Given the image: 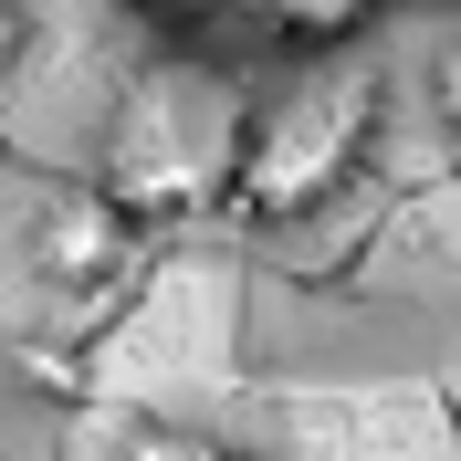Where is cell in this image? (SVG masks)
<instances>
[{
  "instance_id": "obj_6",
  "label": "cell",
  "mask_w": 461,
  "mask_h": 461,
  "mask_svg": "<svg viewBox=\"0 0 461 461\" xmlns=\"http://www.w3.org/2000/svg\"><path fill=\"white\" fill-rule=\"evenodd\" d=\"M430 95H440V126H451V137H461V42H451V53H440V74H430Z\"/></svg>"
},
{
  "instance_id": "obj_2",
  "label": "cell",
  "mask_w": 461,
  "mask_h": 461,
  "mask_svg": "<svg viewBox=\"0 0 461 461\" xmlns=\"http://www.w3.org/2000/svg\"><path fill=\"white\" fill-rule=\"evenodd\" d=\"M377 105H388V85H377L367 63L346 53H315V74H294L273 105H252V126H241V168H230V200L241 221H315L325 200H346V178L367 168L377 147Z\"/></svg>"
},
{
  "instance_id": "obj_1",
  "label": "cell",
  "mask_w": 461,
  "mask_h": 461,
  "mask_svg": "<svg viewBox=\"0 0 461 461\" xmlns=\"http://www.w3.org/2000/svg\"><path fill=\"white\" fill-rule=\"evenodd\" d=\"M241 126H252V95L241 74L200 53H158L126 74L105 126V200L126 221H200L230 200V168H241Z\"/></svg>"
},
{
  "instance_id": "obj_3",
  "label": "cell",
  "mask_w": 461,
  "mask_h": 461,
  "mask_svg": "<svg viewBox=\"0 0 461 461\" xmlns=\"http://www.w3.org/2000/svg\"><path fill=\"white\" fill-rule=\"evenodd\" d=\"M32 273L53 294H74V304H105V294H126V273H137V221H126L105 189H63V200H42V221H32Z\"/></svg>"
},
{
  "instance_id": "obj_4",
  "label": "cell",
  "mask_w": 461,
  "mask_h": 461,
  "mask_svg": "<svg viewBox=\"0 0 461 461\" xmlns=\"http://www.w3.org/2000/svg\"><path fill=\"white\" fill-rule=\"evenodd\" d=\"M105 461H241V451H230L221 430H200V420H158V409H147V420H115Z\"/></svg>"
},
{
  "instance_id": "obj_7",
  "label": "cell",
  "mask_w": 461,
  "mask_h": 461,
  "mask_svg": "<svg viewBox=\"0 0 461 461\" xmlns=\"http://www.w3.org/2000/svg\"><path fill=\"white\" fill-rule=\"evenodd\" d=\"M22 42H32V32H22V0H0V74L22 63Z\"/></svg>"
},
{
  "instance_id": "obj_8",
  "label": "cell",
  "mask_w": 461,
  "mask_h": 461,
  "mask_svg": "<svg viewBox=\"0 0 461 461\" xmlns=\"http://www.w3.org/2000/svg\"><path fill=\"white\" fill-rule=\"evenodd\" d=\"M115 11H137V22H158V11H178V0H115Z\"/></svg>"
},
{
  "instance_id": "obj_5",
  "label": "cell",
  "mask_w": 461,
  "mask_h": 461,
  "mask_svg": "<svg viewBox=\"0 0 461 461\" xmlns=\"http://www.w3.org/2000/svg\"><path fill=\"white\" fill-rule=\"evenodd\" d=\"M367 11H377V0H273V22H284V42H304V53H346Z\"/></svg>"
}]
</instances>
